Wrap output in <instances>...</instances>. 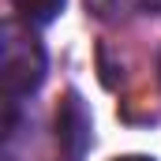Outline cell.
I'll list each match as a JSON object with an SVG mask.
<instances>
[{"mask_svg": "<svg viewBox=\"0 0 161 161\" xmlns=\"http://www.w3.org/2000/svg\"><path fill=\"white\" fill-rule=\"evenodd\" d=\"M116 161H154V158H142V154H124V158H116Z\"/></svg>", "mask_w": 161, "mask_h": 161, "instance_id": "obj_4", "label": "cell"}, {"mask_svg": "<svg viewBox=\"0 0 161 161\" xmlns=\"http://www.w3.org/2000/svg\"><path fill=\"white\" fill-rule=\"evenodd\" d=\"M4 60H0V71H4V90L8 97H23V94H34L45 79V49L30 34H19L15 26H4Z\"/></svg>", "mask_w": 161, "mask_h": 161, "instance_id": "obj_1", "label": "cell"}, {"mask_svg": "<svg viewBox=\"0 0 161 161\" xmlns=\"http://www.w3.org/2000/svg\"><path fill=\"white\" fill-rule=\"evenodd\" d=\"M64 4L68 0H11V8L19 11V19L30 23V26H49L53 19H60Z\"/></svg>", "mask_w": 161, "mask_h": 161, "instance_id": "obj_3", "label": "cell"}, {"mask_svg": "<svg viewBox=\"0 0 161 161\" xmlns=\"http://www.w3.org/2000/svg\"><path fill=\"white\" fill-rule=\"evenodd\" d=\"M90 139H94V120H90V109L79 94L71 90L60 109H56V142L60 150L71 161H82V154L90 150Z\"/></svg>", "mask_w": 161, "mask_h": 161, "instance_id": "obj_2", "label": "cell"}]
</instances>
